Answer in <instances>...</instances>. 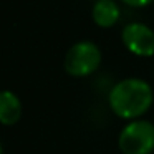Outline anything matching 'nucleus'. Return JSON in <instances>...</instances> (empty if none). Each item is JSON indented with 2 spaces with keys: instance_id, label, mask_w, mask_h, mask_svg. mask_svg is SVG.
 Masks as SVG:
<instances>
[{
  "instance_id": "4",
  "label": "nucleus",
  "mask_w": 154,
  "mask_h": 154,
  "mask_svg": "<svg viewBox=\"0 0 154 154\" xmlns=\"http://www.w3.org/2000/svg\"><path fill=\"white\" fill-rule=\"evenodd\" d=\"M123 43L131 53L137 57H152L154 55V32L146 23L133 22L123 28Z\"/></svg>"
},
{
  "instance_id": "7",
  "label": "nucleus",
  "mask_w": 154,
  "mask_h": 154,
  "mask_svg": "<svg viewBox=\"0 0 154 154\" xmlns=\"http://www.w3.org/2000/svg\"><path fill=\"white\" fill-rule=\"evenodd\" d=\"M123 2L131 5V7H144V5H149L154 0H123Z\"/></svg>"
},
{
  "instance_id": "5",
  "label": "nucleus",
  "mask_w": 154,
  "mask_h": 154,
  "mask_svg": "<svg viewBox=\"0 0 154 154\" xmlns=\"http://www.w3.org/2000/svg\"><path fill=\"white\" fill-rule=\"evenodd\" d=\"M22 116V103L14 91H0V124L14 126Z\"/></svg>"
},
{
  "instance_id": "2",
  "label": "nucleus",
  "mask_w": 154,
  "mask_h": 154,
  "mask_svg": "<svg viewBox=\"0 0 154 154\" xmlns=\"http://www.w3.org/2000/svg\"><path fill=\"white\" fill-rule=\"evenodd\" d=\"M118 144L123 154H151L154 151V124L139 119L126 124Z\"/></svg>"
},
{
  "instance_id": "1",
  "label": "nucleus",
  "mask_w": 154,
  "mask_h": 154,
  "mask_svg": "<svg viewBox=\"0 0 154 154\" xmlns=\"http://www.w3.org/2000/svg\"><path fill=\"white\" fill-rule=\"evenodd\" d=\"M152 104V90L149 83L139 78H126L113 86L109 106L116 116L134 119L144 114Z\"/></svg>"
},
{
  "instance_id": "8",
  "label": "nucleus",
  "mask_w": 154,
  "mask_h": 154,
  "mask_svg": "<svg viewBox=\"0 0 154 154\" xmlns=\"http://www.w3.org/2000/svg\"><path fill=\"white\" fill-rule=\"evenodd\" d=\"M0 154H2V144H0Z\"/></svg>"
},
{
  "instance_id": "6",
  "label": "nucleus",
  "mask_w": 154,
  "mask_h": 154,
  "mask_svg": "<svg viewBox=\"0 0 154 154\" xmlns=\"http://www.w3.org/2000/svg\"><path fill=\"white\" fill-rule=\"evenodd\" d=\"M119 18V7L113 0H96L93 5V20L100 27H113Z\"/></svg>"
},
{
  "instance_id": "3",
  "label": "nucleus",
  "mask_w": 154,
  "mask_h": 154,
  "mask_svg": "<svg viewBox=\"0 0 154 154\" xmlns=\"http://www.w3.org/2000/svg\"><path fill=\"white\" fill-rule=\"evenodd\" d=\"M101 63V51L93 42H78L65 57V70L71 76H88Z\"/></svg>"
}]
</instances>
